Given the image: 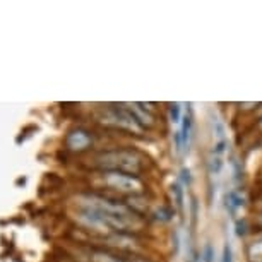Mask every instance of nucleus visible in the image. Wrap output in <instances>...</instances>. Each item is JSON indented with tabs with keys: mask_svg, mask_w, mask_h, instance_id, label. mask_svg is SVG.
I'll use <instances>...</instances> for the list:
<instances>
[{
	"mask_svg": "<svg viewBox=\"0 0 262 262\" xmlns=\"http://www.w3.org/2000/svg\"><path fill=\"white\" fill-rule=\"evenodd\" d=\"M98 163L108 171L127 173V175H136L141 170V161L134 152L128 151H110L98 158Z\"/></svg>",
	"mask_w": 262,
	"mask_h": 262,
	"instance_id": "f257e3e1",
	"label": "nucleus"
},
{
	"mask_svg": "<svg viewBox=\"0 0 262 262\" xmlns=\"http://www.w3.org/2000/svg\"><path fill=\"white\" fill-rule=\"evenodd\" d=\"M105 182L110 187L122 192H137L142 190V184L136 179L134 175H127V173H118V171H106L105 173Z\"/></svg>",
	"mask_w": 262,
	"mask_h": 262,
	"instance_id": "f03ea898",
	"label": "nucleus"
},
{
	"mask_svg": "<svg viewBox=\"0 0 262 262\" xmlns=\"http://www.w3.org/2000/svg\"><path fill=\"white\" fill-rule=\"evenodd\" d=\"M91 144V137L84 130H74L67 137V146L74 151H82Z\"/></svg>",
	"mask_w": 262,
	"mask_h": 262,
	"instance_id": "7ed1b4c3",
	"label": "nucleus"
},
{
	"mask_svg": "<svg viewBox=\"0 0 262 262\" xmlns=\"http://www.w3.org/2000/svg\"><path fill=\"white\" fill-rule=\"evenodd\" d=\"M123 106H125L127 110L134 115V118L141 123V125H151L152 123V117L141 105H137V103H130V105H123Z\"/></svg>",
	"mask_w": 262,
	"mask_h": 262,
	"instance_id": "20e7f679",
	"label": "nucleus"
},
{
	"mask_svg": "<svg viewBox=\"0 0 262 262\" xmlns=\"http://www.w3.org/2000/svg\"><path fill=\"white\" fill-rule=\"evenodd\" d=\"M184 123H182V130H180V141H182V151L189 149V144H190V132H192V117L190 113L182 118Z\"/></svg>",
	"mask_w": 262,
	"mask_h": 262,
	"instance_id": "39448f33",
	"label": "nucleus"
},
{
	"mask_svg": "<svg viewBox=\"0 0 262 262\" xmlns=\"http://www.w3.org/2000/svg\"><path fill=\"white\" fill-rule=\"evenodd\" d=\"M244 206V199L240 197V194L236 190H231L226 194V209L230 212H235L236 209H240V207Z\"/></svg>",
	"mask_w": 262,
	"mask_h": 262,
	"instance_id": "423d86ee",
	"label": "nucleus"
},
{
	"mask_svg": "<svg viewBox=\"0 0 262 262\" xmlns=\"http://www.w3.org/2000/svg\"><path fill=\"white\" fill-rule=\"evenodd\" d=\"M249 257L252 262H262V240H257L249 247Z\"/></svg>",
	"mask_w": 262,
	"mask_h": 262,
	"instance_id": "0eeeda50",
	"label": "nucleus"
},
{
	"mask_svg": "<svg viewBox=\"0 0 262 262\" xmlns=\"http://www.w3.org/2000/svg\"><path fill=\"white\" fill-rule=\"evenodd\" d=\"M171 194H173V197H175L177 207L182 211V209H184V190H182V187L179 184L171 185Z\"/></svg>",
	"mask_w": 262,
	"mask_h": 262,
	"instance_id": "6e6552de",
	"label": "nucleus"
},
{
	"mask_svg": "<svg viewBox=\"0 0 262 262\" xmlns=\"http://www.w3.org/2000/svg\"><path fill=\"white\" fill-rule=\"evenodd\" d=\"M170 117L173 123H179L182 118V105L180 103H173L170 106Z\"/></svg>",
	"mask_w": 262,
	"mask_h": 262,
	"instance_id": "1a4fd4ad",
	"label": "nucleus"
},
{
	"mask_svg": "<svg viewBox=\"0 0 262 262\" xmlns=\"http://www.w3.org/2000/svg\"><path fill=\"white\" fill-rule=\"evenodd\" d=\"M223 262H233V252H231V245L228 242L223 247Z\"/></svg>",
	"mask_w": 262,
	"mask_h": 262,
	"instance_id": "9d476101",
	"label": "nucleus"
},
{
	"mask_svg": "<svg viewBox=\"0 0 262 262\" xmlns=\"http://www.w3.org/2000/svg\"><path fill=\"white\" fill-rule=\"evenodd\" d=\"M95 259H96V262H122L118 259H113V257H110V255H103V254H98Z\"/></svg>",
	"mask_w": 262,
	"mask_h": 262,
	"instance_id": "9b49d317",
	"label": "nucleus"
},
{
	"mask_svg": "<svg viewBox=\"0 0 262 262\" xmlns=\"http://www.w3.org/2000/svg\"><path fill=\"white\" fill-rule=\"evenodd\" d=\"M182 180H184V184H187V185L190 184L192 177H190V170H189V168H184V170H182Z\"/></svg>",
	"mask_w": 262,
	"mask_h": 262,
	"instance_id": "f8f14e48",
	"label": "nucleus"
},
{
	"mask_svg": "<svg viewBox=\"0 0 262 262\" xmlns=\"http://www.w3.org/2000/svg\"><path fill=\"white\" fill-rule=\"evenodd\" d=\"M204 260L206 262H211L212 260V247L209 244L204 247Z\"/></svg>",
	"mask_w": 262,
	"mask_h": 262,
	"instance_id": "ddd939ff",
	"label": "nucleus"
},
{
	"mask_svg": "<svg viewBox=\"0 0 262 262\" xmlns=\"http://www.w3.org/2000/svg\"><path fill=\"white\" fill-rule=\"evenodd\" d=\"M260 223H262V216H260Z\"/></svg>",
	"mask_w": 262,
	"mask_h": 262,
	"instance_id": "4468645a",
	"label": "nucleus"
},
{
	"mask_svg": "<svg viewBox=\"0 0 262 262\" xmlns=\"http://www.w3.org/2000/svg\"><path fill=\"white\" fill-rule=\"evenodd\" d=\"M260 127H262V122H260Z\"/></svg>",
	"mask_w": 262,
	"mask_h": 262,
	"instance_id": "2eb2a0df",
	"label": "nucleus"
}]
</instances>
